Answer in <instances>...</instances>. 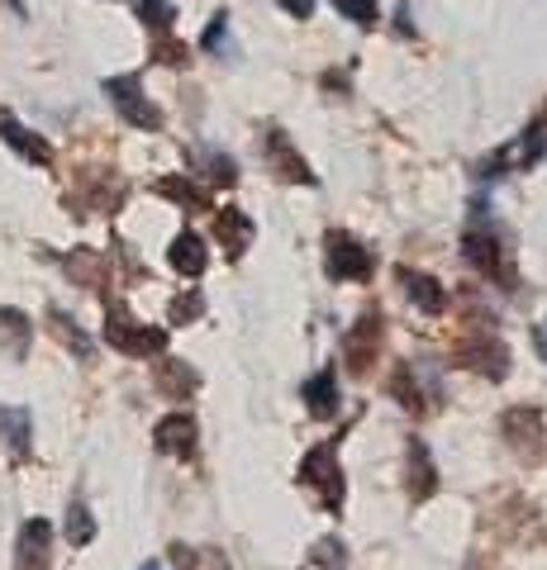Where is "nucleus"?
<instances>
[{
    "label": "nucleus",
    "instance_id": "nucleus-1",
    "mask_svg": "<svg viewBox=\"0 0 547 570\" xmlns=\"http://www.w3.org/2000/svg\"><path fill=\"white\" fill-rule=\"evenodd\" d=\"M105 343H110L115 352L125 356H157L167 347V333L163 328H144L138 318H129V309H110V318H105Z\"/></svg>",
    "mask_w": 547,
    "mask_h": 570
},
{
    "label": "nucleus",
    "instance_id": "nucleus-2",
    "mask_svg": "<svg viewBox=\"0 0 547 570\" xmlns=\"http://www.w3.org/2000/svg\"><path fill=\"white\" fill-rule=\"evenodd\" d=\"M300 480L320 494V504L329 513L343 509V471H339V452L333 448H314L305 461H300Z\"/></svg>",
    "mask_w": 547,
    "mask_h": 570
},
{
    "label": "nucleus",
    "instance_id": "nucleus-3",
    "mask_svg": "<svg viewBox=\"0 0 547 570\" xmlns=\"http://www.w3.org/2000/svg\"><path fill=\"white\" fill-rule=\"evenodd\" d=\"M105 96L115 100V110L125 115L134 129H163V110L144 96V86H138V77H110L105 81Z\"/></svg>",
    "mask_w": 547,
    "mask_h": 570
},
{
    "label": "nucleus",
    "instance_id": "nucleus-4",
    "mask_svg": "<svg viewBox=\"0 0 547 570\" xmlns=\"http://www.w3.org/2000/svg\"><path fill=\"white\" fill-rule=\"evenodd\" d=\"M324 262H329L333 281H367L372 276V253H367L352 234H339V228L324 238Z\"/></svg>",
    "mask_w": 547,
    "mask_h": 570
},
{
    "label": "nucleus",
    "instance_id": "nucleus-5",
    "mask_svg": "<svg viewBox=\"0 0 547 570\" xmlns=\"http://www.w3.org/2000/svg\"><path fill=\"white\" fill-rule=\"evenodd\" d=\"M14 570H52V528L48 519H29L14 542Z\"/></svg>",
    "mask_w": 547,
    "mask_h": 570
},
{
    "label": "nucleus",
    "instance_id": "nucleus-6",
    "mask_svg": "<svg viewBox=\"0 0 547 570\" xmlns=\"http://www.w3.org/2000/svg\"><path fill=\"white\" fill-rule=\"evenodd\" d=\"M505 438H509V448H524V456H538L543 452V414H538V409H509V414H505Z\"/></svg>",
    "mask_w": 547,
    "mask_h": 570
},
{
    "label": "nucleus",
    "instance_id": "nucleus-7",
    "mask_svg": "<svg viewBox=\"0 0 547 570\" xmlns=\"http://www.w3.org/2000/svg\"><path fill=\"white\" fill-rule=\"evenodd\" d=\"M153 442H157V452L163 456H196V419L191 414H167L163 423H157V433H153Z\"/></svg>",
    "mask_w": 547,
    "mask_h": 570
},
{
    "label": "nucleus",
    "instance_id": "nucleus-8",
    "mask_svg": "<svg viewBox=\"0 0 547 570\" xmlns=\"http://www.w3.org/2000/svg\"><path fill=\"white\" fill-rule=\"evenodd\" d=\"M0 138H6L20 157H29L33 167H52V148H48V138H39L33 129H25V124L14 119L10 110H0Z\"/></svg>",
    "mask_w": 547,
    "mask_h": 570
},
{
    "label": "nucleus",
    "instance_id": "nucleus-9",
    "mask_svg": "<svg viewBox=\"0 0 547 570\" xmlns=\"http://www.w3.org/2000/svg\"><path fill=\"white\" fill-rule=\"evenodd\" d=\"M215 238H219V247L228 257H243L253 247V219L243 209L224 205V209H215Z\"/></svg>",
    "mask_w": 547,
    "mask_h": 570
},
{
    "label": "nucleus",
    "instance_id": "nucleus-10",
    "mask_svg": "<svg viewBox=\"0 0 547 570\" xmlns=\"http://www.w3.org/2000/svg\"><path fill=\"white\" fill-rule=\"evenodd\" d=\"M400 285H404V295H410L423 314H443L448 291H443V285H438L433 276H423V272H410V266H400Z\"/></svg>",
    "mask_w": 547,
    "mask_h": 570
},
{
    "label": "nucleus",
    "instance_id": "nucleus-11",
    "mask_svg": "<svg viewBox=\"0 0 547 570\" xmlns=\"http://www.w3.org/2000/svg\"><path fill=\"white\" fill-rule=\"evenodd\" d=\"M0 438H6V448L14 461L29 456V438H33V423H29V409L20 404H6L0 409Z\"/></svg>",
    "mask_w": 547,
    "mask_h": 570
},
{
    "label": "nucleus",
    "instance_id": "nucleus-12",
    "mask_svg": "<svg viewBox=\"0 0 547 570\" xmlns=\"http://www.w3.org/2000/svg\"><path fill=\"white\" fill-rule=\"evenodd\" d=\"M267 153H272V167L286 176V181H300V186H314V181H320V176L305 167V157H300L291 142H286V134H272V138H267Z\"/></svg>",
    "mask_w": 547,
    "mask_h": 570
},
{
    "label": "nucleus",
    "instance_id": "nucleus-13",
    "mask_svg": "<svg viewBox=\"0 0 547 570\" xmlns=\"http://www.w3.org/2000/svg\"><path fill=\"white\" fill-rule=\"evenodd\" d=\"M167 262H172L182 276H201L205 266H209L205 238H201V234H176V238H172V247H167Z\"/></svg>",
    "mask_w": 547,
    "mask_h": 570
},
{
    "label": "nucleus",
    "instance_id": "nucleus-14",
    "mask_svg": "<svg viewBox=\"0 0 547 570\" xmlns=\"http://www.w3.org/2000/svg\"><path fill=\"white\" fill-rule=\"evenodd\" d=\"M305 404L314 419H333L339 414V381H333V371H320V376L305 381Z\"/></svg>",
    "mask_w": 547,
    "mask_h": 570
},
{
    "label": "nucleus",
    "instance_id": "nucleus-15",
    "mask_svg": "<svg viewBox=\"0 0 547 570\" xmlns=\"http://www.w3.org/2000/svg\"><path fill=\"white\" fill-rule=\"evenodd\" d=\"M467 262H471V266H481L486 276H509L496 234H476V228H471V234H467Z\"/></svg>",
    "mask_w": 547,
    "mask_h": 570
},
{
    "label": "nucleus",
    "instance_id": "nucleus-16",
    "mask_svg": "<svg viewBox=\"0 0 547 570\" xmlns=\"http://www.w3.org/2000/svg\"><path fill=\"white\" fill-rule=\"evenodd\" d=\"M29 318L20 309H6L0 305V352H10V356H25L29 352Z\"/></svg>",
    "mask_w": 547,
    "mask_h": 570
},
{
    "label": "nucleus",
    "instance_id": "nucleus-17",
    "mask_svg": "<svg viewBox=\"0 0 547 570\" xmlns=\"http://www.w3.org/2000/svg\"><path fill=\"white\" fill-rule=\"evenodd\" d=\"M404 448H410V461H414V466H410V494L414 499H429L433 494V461H429V452H423L419 438H410Z\"/></svg>",
    "mask_w": 547,
    "mask_h": 570
},
{
    "label": "nucleus",
    "instance_id": "nucleus-18",
    "mask_svg": "<svg viewBox=\"0 0 547 570\" xmlns=\"http://www.w3.org/2000/svg\"><path fill=\"white\" fill-rule=\"evenodd\" d=\"M153 190L167 195V200H176V205H186V209H205V190L191 186L186 176H163V181H157Z\"/></svg>",
    "mask_w": 547,
    "mask_h": 570
},
{
    "label": "nucleus",
    "instance_id": "nucleus-19",
    "mask_svg": "<svg viewBox=\"0 0 547 570\" xmlns=\"http://www.w3.org/2000/svg\"><path fill=\"white\" fill-rule=\"evenodd\" d=\"M377 337H381V318L372 314V318H362L358 328H352V337H348V366L358 371V356H362V347H367V356L377 352Z\"/></svg>",
    "mask_w": 547,
    "mask_h": 570
},
{
    "label": "nucleus",
    "instance_id": "nucleus-20",
    "mask_svg": "<svg viewBox=\"0 0 547 570\" xmlns=\"http://www.w3.org/2000/svg\"><path fill=\"white\" fill-rule=\"evenodd\" d=\"M157 385H163L167 395H191V390H196V371L182 362H157Z\"/></svg>",
    "mask_w": 547,
    "mask_h": 570
},
{
    "label": "nucleus",
    "instance_id": "nucleus-21",
    "mask_svg": "<svg viewBox=\"0 0 547 570\" xmlns=\"http://www.w3.org/2000/svg\"><path fill=\"white\" fill-rule=\"evenodd\" d=\"M62 266H67V276H72L77 285H100L105 281V262L96 253H72Z\"/></svg>",
    "mask_w": 547,
    "mask_h": 570
},
{
    "label": "nucleus",
    "instance_id": "nucleus-22",
    "mask_svg": "<svg viewBox=\"0 0 547 570\" xmlns=\"http://www.w3.org/2000/svg\"><path fill=\"white\" fill-rule=\"evenodd\" d=\"M48 324H52V333H58L67 347H72V352L81 356V362H86V356H91V337H86V333H81V328H77V324H72V318H67V314H58V309H52V314H48Z\"/></svg>",
    "mask_w": 547,
    "mask_h": 570
},
{
    "label": "nucleus",
    "instance_id": "nucleus-23",
    "mask_svg": "<svg viewBox=\"0 0 547 570\" xmlns=\"http://www.w3.org/2000/svg\"><path fill=\"white\" fill-rule=\"evenodd\" d=\"M91 538H96L91 509H86V504H72V509H67V542H72V547H86Z\"/></svg>",
    "mask_w": 547,
    "mask_h": 570
},
{
    "label": "nucleus",
    "instance_id": "nucleus-24",
    "mask_svg": "<svg viewBox=\"0 0 547 570\" xmlns=\"http://www.w3.org/2000/svg\"><path fill=\"white\" fill-rule=\"evenodd\" d=\"M134 10H138V20H144L148 29H172V6L167 0H134Z\"/></svg>",
    "mask_w": 547,
    "mask_h": 570
},
{
    "label": "nucleus",
    "instance_id": "nucleus-25",
    "mask_svg": "<svg viewBox=\"0 0 547 570\" xmlns=\"http://www.w3.org/2000/svg\"><path fill=\"white\" fill-rule=\"evenodd\" d=\"M333 6L343 10V20L362 24V29H372V24H377V0H333Z\"/></svg>",
    "mask_w": 547,
    "mask_h": 570
},
{
    "label": "nucleus",
    "instance_id": "nucleus-26",
    "mask_svg": "<svg viewBox=\"0 0 547 570\" xmlns=\"http://www.w3.org/2000/svg\"><path fill=\"white\" fill-rule=\"evenodd\" d=\"M205 305H201V295H182V299H172V324H186V318H196Z\"/></svg>",
    "mask_w": 547,
    "mask_h": 570
},
{
    "label": "nucleus",
    "instance_id": "nucleus-27",
    "mask_svg": "<svg viewBox=\"0 0 547 570\" xmlns=\"http://www.w3.org/2000/svg\"><path fill=\"white\" fill-rule=\"evenodd\" d=\"M209 176H215L219 186H234V181H238V171H234V163H228V157H209Z\"/></svg>",
    "mask_w": 547,
    "mask_h": 570
},
{
    "label": "nucleus",
    "instance_id": "nucleus-28",
    "mask_svg": "<svg viewBox=\"0 0 547 570\" xmlns=\"http://www.w3.org/2000/svg\"><path fill=\"white\" fill-rule=\"evenodd\" d=\"M314 551H320V561H324V566L333 561V570H343V557H339V551H343V542H339V538H324V542L314 547Z\"/></svg>",
    "mask_w": 547,
    "mask_h": 570
},
{
    "label": "nucleus",
    "instance_id": "nucleus-29",
    "mask_svg": "<svg viewBox=\"0 0 547 570\" xmlns=\"http://www.w3.org/2000/svg\"><path fill=\"white\" fill-rule=\"evenodd\" d=\"M276 6H281V10H291L295 20H310V14H314V0H276Z\"/></svg>",
    "mask_w": 547,
    "mask_h": 570
},
{
    "label": "nucleus",
    "instance_id": "nucleus-30",
    "mask_svg": "<svg viewBox=\"0 0 547 570\" xmlns=\"http://www.w3.org/2000/svg\"><path fill=\"white\" fill-rule=\"evenodd\" d=\"M205 48H209V52L224 48V14H215V24L205 29Z\"/></svg>",
    "mask_w": 547,
    "mask_h": 570
},
{
    "label": "nucleus",
    "instance_id": "nucleus-31",
    "mask_svg": "<svg viewBox=\"0 0 547 570\" xmlns=\"http://www.w3.org/2000/svg\"><path fill=\"white\" fill-rule=\"evenodd\" d=\"M157 58L163 62H186V48L182 43H157Z\"/></svg>",
    "mask_w": 547,
    "mask_h": 570
},
{
    "label": "nucleus",
    "instance_id": "nucleus-32",
    "mask_svg": "<svg viewBox=\"0 0 547 570\" xmlns=\"http://www.w3.org/2000/svg\"><path fill=\"white\" fill-rule=\"evenodd\" d=\"M138 570H163V566H157V561H144V566H138Z\"/></svg>",
    "mask_w": 547,
    "mask_h": 570
}]
</instances>
